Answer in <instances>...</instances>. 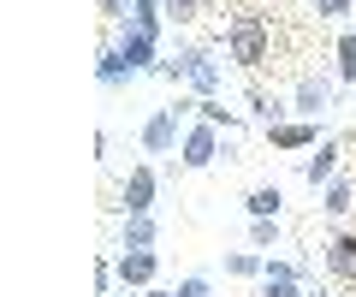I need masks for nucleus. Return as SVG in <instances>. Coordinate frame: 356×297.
Listing matches in <instances>:
<instances>
[{"label": "nucleus", "instance_id": "9", "mask_svg": "<svg viewBox=\"0 0 356 297\" xmlns=\"http://www.w3.org/2000/svg\"><path fill=\"white\" fill-rule=\"evenodd\" d=\"M339 155H344V137H327L315 155L303 161V184H309V191H327V184L339 179Z\"/></svg>", "mask_w": 356, "mask_h": 297}, {"label": "nucleus", "instance_id": "26", "mask_svg": "<svg viewBox=\"0 0 356 297\" xmlns=\"http://www.w3.org/2000/svg\"><path fill=\"white\" fill-rule=\"evenodd\" d=\"M131 297H172V291H161V285H149V291H131Z\"/></svg>", "mask_w": 356, "mask_h": 297}, {"label": "nucleus", "instance_id": "20", "mask_svg": "<svg viewBox=\"0 0 356 297\" xmlns=\"http://www.w3.org/2000/svg\"><path fill=\"white\" fill-rule=\"evenodd\" d=\"M280 244V220H250V250H273Z\"/></svg>", "mask_w": 356, "mask_h": 297}, {"label": "nucleus", "instance_id": "14", "mask_svg": "<svg viewBox=\"0 0 356 297\" xmlns=\"http://www.w3.org/2000/svg\"><path fill=\"white\" fill-rule=\"evenodd\" d=\"M332 78L356 90V30H339V42H332Z\"/></svg>", "mask_w": 356, "mask_h": 297}, {"label": "nucleus", "instance_id": "22", "mask_svg": "<svg viewBox=\"0 0 356 297\" xmlns=\"http://www.w3.org/2000/svg\"><path fill=\"white\" fill-rule=\"evenodd\" d=\"M350 6H356V0H315V18H321V24H339Z\"/></svg>", "mask_w": 356, "mask_h": 297}, {"label": "nucleus", "instance_id": "7", "mask_svg": "<svg viewBox=\"0 0 356 297\" xmlns=\"http://www.w3.org/2000/svg\"><path fill=\"white\" fill-rule=\"evenodd\" d=\"M243 102H250V119H261L267 131L285 125V119H297V113H291V95L267 90V83H250V90H243Z\"/></svg>", "mask_w": 356, "mask_h": 297}, {"label": "nucleus", "instance_id": "5", "mask_svg": "<svg viewBox=\"0 0 356 297\" xmlns=\"http://www.w3.org/2000/svg\"><path fill=\"white\" fill-rule=\"evenodd\" d=\"M113 48H119V60L131 65V78H143V72H154V78H161V42L154 36H143L137 24H119V36H113Z\"/></svg>", "mask_w": 356, "mask_h": 297}, {"label": "nucleus", "instance_id": "10", "mask_svg": "<svg viewBox=\"0 0 356 297\" xmlns=\"http://www.w3.org/2000/svg\"><path fill=\"white\" fill-rule=\"evenodd\" d=\"M321 262H327V273L339 285H356V232H332L327 250H321Z\"/></svg>", "mask_w": 356, "mask_h": 297}, {"label": "nucleus", "instance_id": "6", "mask_svg": "<svg viewBox=\"0 0 356 297\" xmlns=\"http://www.w3.org/2000/svg\"><path fill=\"white\" fill-rule=\"evenodd\" d=\"M154 196H161V172L143 161V167L125 172V184H119V214H154Z\"/></svg>", "mask_w": 356, "mask_h": 297}, {"label": "nucleus", "instance_id": "23", "mask_svg": "<svg viewBox=\"0 0 356 297\" xmlns=\"http://www.w3.org/2000/svg\"><path fill=\"white\" fill-rule=\"evenodd\" d=\"M261 280H303V268L285 262V256H267V273H261Z\"/></svg>", "mask_w": 356, "mask_h": 297}, {"label": "nucleus", "instance_id": "21", "mask_svg": "<svg viewBox=\"0 0 356 297\" xmlns=\"http://www.w3.org/2000/svg\"><path fill=\"white\" fill-rule=\"evenodd\" d=\"M172 297H214V280H208V273H184V280L172 285Z\"/></svg>", "mask_w": 356, "mask_h": 297}, {"label": "nucleus", "instance_id": "13", "mask_svg": "<svg viewBox=\"0 0 356 297\" xmlns=\"http://www.w3.org/2000/svg\"><path fill=\"white\" fill-rule=\"evenodd\" d=\"M154 238H161L154 214H125V226H119V250H154Z\"/></svg>", "mask_w": 356, "mask_h": 297}, {"label": "nucleus", "instance_id": "24", "mask_svg": "<svg viewBox=\"0 0 356 297\" xmlns=\"http://www.w3.org/2000/svg\"><path fill=\"white\" fill-rule=\"evenodd\" d=\"M261 297H303V280H261Z\"/></svg>", "mask_w": 356, "mask_h": 297}, {"label": "nucleus", "instance_id": "18", "mask_svg": "<svg viewBox=\"0 0 356 297\" xmlns=\"http://www.w3.org/2000/svg\"><path fill=\"white\" fill-rule=\"evenodd\" d=\"M202 6H208V0H161L166 24H178V30H184V24H196V18H202Z\"/></svg>", "mask_w": 356, "mask_h": 297}, {"label": "nucleus", "instance_id": "15", "mask_svg": "<svg viewBox=\"0 0 356 297\" xmlns=\"http://www.w3.org/2000/svg\"><path fill=\"white\" fill-rule=\"evenodd\" d=\"M95 78H102V90H125V83H131V65L119 60V48H113V42H107V48H102V60H95Z\"/></svg>", "mask_w": 356, "mask_h": 297}, {"label": "nucleus", "instance_id": "1", "mask_svg": "<svg viewBox=\"0 0 356 297\" xmlns=\"http://www.w3.org/2000/svg\"><path fill=\"white\" fill-rule=\"evenodd\" d=\"M220 42H226V60H232V65L261 72V65L273 60V13L238 6V13L226 18V30H220Z\"/></svg>", "mask_w": 356, "mask_h": 297}, {"label": "nucleus", "instance_id": "11", "mask_svg": "<svg viewBox=\"0 0 356 297\" xmlns=\"http://www.w3.org/2000/svg\"><path fill=\"white\" fill-rule=\"evenodd\" d=\"M267 143L273 149H321V119H285V125H273L267 131Z\"/></svg>", "mask_w": 356, "mask_h": 297}, {"label": "nucleus", "instance_id": "25", "mask_svg": "<svg viewBox=\"0 0 356 297\" xmlns=\"http://www.w3.org/2000/svg\"><path fill=\"white\" fill-rule=\"evenodd\" d=\"M102 18H107V24H125V18H131V0H102Z\"/></svg>", "mask_w": 356, "mask_h": 297}, {"label": "nucleus", "instance_id": "3", "mask_svg": "<svg viewBox=\"0 0 356 297\" xmlns=\"http://www.w3.org/2000/svg\"><path fill=\"white\" fill-rule=\"evenodd\" d=\"M226 155V131L220 125H208V119H196V125H184V143H178V167L184 172H202V167H214V161Z\"/></svg>", "mask_w": 356, "mask_h": 297}, {"label": "nucleus", "instance_id": "8", "mask_svg": "<svg viewBox=\"0 0 356 297\" xmlns=\"http://www.w3.org/2000/svg\"><path fill=\"white\" fill-rule=\"evenodd\" d=\"M119 285H125V291H149L154 285V273H161V256H154V250H119Z\"/></svg>", "mask_w": 356, "mask_h": 297}, {"label": "nucleus", "instance_id": "4", "mask_svg": "<svg viewBox=\"0 0 356 297\" xmlns=\"http://www.w3.org/2000/svg\"><path fill=\"white\" fill-rule=\"evenodd\" d=\"M332 95H339V78H332V72H303V78L291 83V113L297 119H321L332 107Z\"/></svg>", "mask_w": 356, "mask_h": 297}, {"label": "nucleus", "instance_id": "17", "mask_svg": "<svg viewBox=\"0 0 356 297\" xmlns=\"http://www.w3.org/2000/svg\"><path fill=\"white\" fill-rule=\"evenodd\" d=\"M226 273H232V280H261V273H267V256H261V250H232V256H226Z\"/></svg>", "mask_w": 356, "mask_h": 297}, {"label": "nucleus", "instance_id": "2", "mask_svg": "<svg viewBox=\"0 0 356 297\" xmlns=\"http://www.w3.org/2000/svg\"><path fill=\"white\" fill-rule=\"evenodd\" d=\"M161 78H166V83H184L196 102H214L220 83H226V78H220V60H214L208 48H196V42H184V48L161 65Z\"/></svg>", "mask_w": 356, "mask_h": 297}, {"label": "nucleus", "instance_id": "16", "mask_svg": "<svg viewBox=\"0 0 356 297\" xmlns=\"http://www.w3.org/2000/svg\"><path fill=\"white\" fill-rule=\"evenodd\" d=\"M243 208H250V220H280L285 214V191H280V184H261V191H250Z\"/></svg>", "mask_w": 356, "mask_h": 297}, {"label": "nucleus", "instance_id": "12", "mask_svg": "<svg viewBox=\"0 0 356 297\" xmlns=\"http://www.w3.org/2000/svg\"><path fill=\"white\" fill-rule=\"evenodd\" d=\"M321 214H327V220H350L356 214V179H350V172H339V179L321 191Z\"/></svg>", "mask_w": 356, "mask_h": 297}, {"label": "nucleus", "instance_id": "19", "mask_svg": "<svg viewBox=\"0 0 356 297\" xmlns=\"http://www.w3.org/2000/svg\"><path fill=\"white\" fill-rule=\"evenodd\" d=\"M196 119H208V125H220V131H226V137H232V131H238V113H232V107L220 102V95H214V102H202V107H196Z\"/></svg>", "mask_w": 356, "mask_h": 297}]
</instances>
